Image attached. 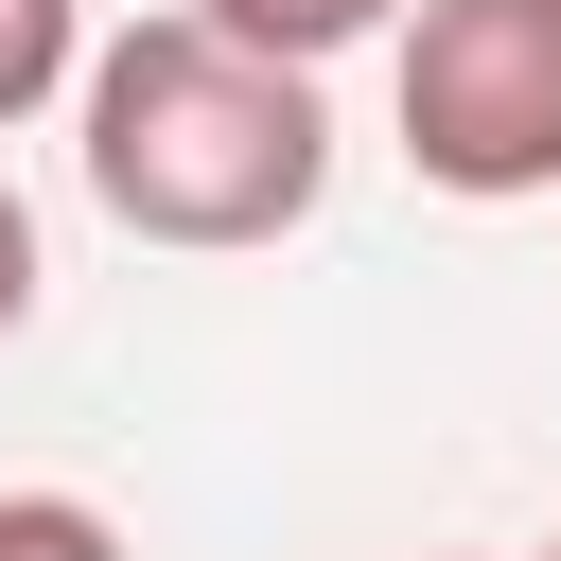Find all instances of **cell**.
I'll list each match as a JSON object with an SVG mask.
<instances>
[{
  "label": "cell",
  "mask_w": 561,
  "mask_h": 561,
  "mask_svg": "<svg viewBox=\"0 0 561 561\" xmlns=\"http://www.w3.org/2000/svg\"><path fill=\"white\" fill-rule=\"evenodd\" d=\"M88 193L140 245H280L333 193V123L316 70L228 53L210 18H140L88 53Z\"/></svg>",
  "instance_id": "obj_1"
},
{
  "label": "cell",
  "mask_w": 561,
  "mask_h": 561,
  "mask_svg": "<svg viewBox=\"0 0 561 561\" xmlns=\"http://www.w3.org/2000/svg\"><path fill=\"white\" fill-rule=\"evenodd\" d=\"M403 158L438 193H561V0H421Z\"/></svg>",
  "instance_id": "obj_2"
},
{
  "label": "cell",
  "mask_w": 561,
  "mask_h": 561,
  "mask_svg": "<svg viewBox=\"0 0 561 561\" xmlns=\"http://www.w3.org/2000/svg\"><path fill=\"white\" fill-rule=\"evenodd\" d=\"M193 18H210L228 53H280V70H316V53H351L386 0H193Z\"/></svg>",
  "instance_id": "obj_3"
},
{
  "label": "cell",
  "mask_w": 561,
  "mask_h": 561,
  "mask_svg": "<svg viewBox=\"0 0 561 561\" xmlns=\"http://www.w3.org/2000/svg\"><path fill=\"white\" fill-rule=\"evenodd\" d=\"M70 35H88V0H0V123H35L70 88Z\"/></svg>",
  "instance_id": "obj_4"
},
{
  "label": "cell",
  "mask_w": 561,
  "mask_h": 561,
  "mask_svg": "<svg viewBox=\"0 0 561 561\" xmlns=\"http://www.w3.org/2000/svg\"><path fill=\"white\" fill-rule=\"evenodd\" d=\"M0 561H123V526L88 491H0Z\"/></svg>",
  "instance_id": "obj_5"
},
{
  "label": "cell",
  "mask_w": 561,
  "mask_h": 561,
  "mask_svg": "<svg viewBox=\"0 0 561 561\" xmlns=\"http://www.w3.org/2000/svg\"><path fill=\"white\" fill-rule=\"evenodd\" d=\"M18 316H35V210L0 193V333H18Z\"/></svg>",
  "instance_id": "obj_6"
},
{
  "label": "cell",
  "mask_w": 561,
  "mask_h": 561,
  "mask_svg": "<svg viewBox=\"0 0 561 561\" xmlns=\"http://www.w3.org/2000/svg\"><path fill=\"white\" fill-rule=\"evenodd\" d=\"M543 561H561V543H543Z\"/></svg>",
  "instance_id": "obj_7"
}]
</instances>
